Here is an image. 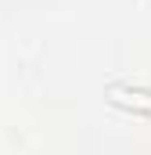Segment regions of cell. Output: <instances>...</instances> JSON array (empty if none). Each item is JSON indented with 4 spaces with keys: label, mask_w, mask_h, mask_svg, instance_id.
Here are the masks:
<instances>
[{
    "label": "cell",
    "mask_w": 151,
    "mask_h": 155,
    "mask_svg": "<svg viewBox=\"0 0 151 155\" xmlns=\"http://www.w3.org/2000/svg\"><path fill=\"white\" fill-rule=\"evenodd\" d=\"M112 97L122 101V105H130V108H140V112L151 116V94H140V90H112Z\"/></svg>",
    "instance_id": "6da1fadb"
}]
</instances>
